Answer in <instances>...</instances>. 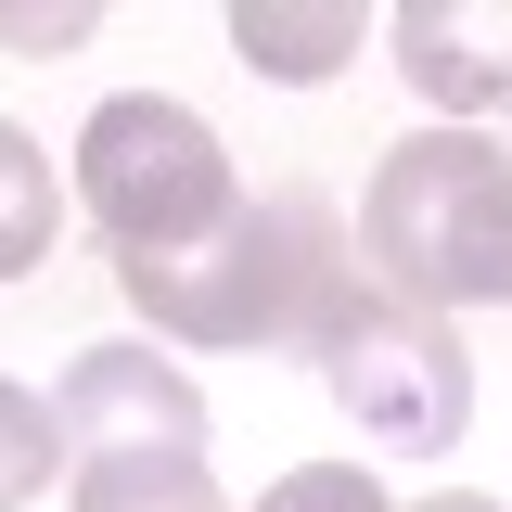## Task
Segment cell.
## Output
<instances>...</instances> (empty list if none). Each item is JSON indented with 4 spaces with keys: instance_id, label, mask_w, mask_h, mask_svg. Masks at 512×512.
<instances>
[{
    "instance_id": "6da1fadb",
    "label": "cell",
    "mask_w": 512,
    "mask_h": 512,
    "mask_svg": "<svg viewBox=\"0 0 512 512\" xmlns=\"http://www.w3.org/2000/svg\"><path fill=\"white\" fill-rule=\"evenodd\" d=\"M128 308L154 320L167 346H295V359H320L333 346V320L372 295V269H359V231L333 218V192L320 180H269L218 231V244L192 256H116Z\"/></svg>"
},
{
    "instance_id": "7a4b0ae2",
    "label": "cell",
    "mask_w": 512,
    "mask_h": 512,
    "mask_svg": "<svg viewBox=\"0 0 512 512\" xmlns=\"http://www.w3.org/2000/svg\"><path fill=\"white\" fill-rule=\"evenodd\" d=\"M359 256L410 308H512V154L487 128H410L359 192Z\"/></svg>"
},
{
    "instance_id": "3957f363",
    "label": "cell",
    "mask_w": 512,
    "mask_h": 512,
    "mask_svg": "<svg viewBox=\"0 0 512 512\" xmlns=\"http://www.w3.org/2000/svg\"><path fill=\"white\" fill-rule=\"evenodd\" d=\"M77 218L116 256H192L244 218V180L218 154V128L167 90H116L77 128Z\"/></svg>"
},
{
    "instance_id": "277c9868",
    "label": "cell",
    "mask_w": 512,
    "mask_h": 512,
    "mask_svg": "<svg viewBox=\"0 0 512 512\" xmlns=\"http://www.w3.org/2000/svg\"><path fill=\"white\" fill-rule=\"evenodd\" d=\"M320 384H333V410H359V436L372 448H410V461H436L461 436V397H474V359H461V333L448 308H410V295H359V308L333 320V346H320Z\"/></svg>"
},
{
    "instance_id": "5b68a950",
    "label": "cell",
    "mask_w": 512,
    "mask_h": 512,
    "mask_svg": "<svg viewBox=\"0 0 512 512\" xmlns=\"http://www.w3.org/2000/svg\"><path fill=\"white\" fill-rule=\"evenodd\" d=\"M52 423H64L77 461H116V448H205V397L154 359V333H128V346H90V359L52 384Z\"/></svg>"
},
{
    "instance_id": "8992f818",
    "label": "cell",
    "mask_w": 512,
    "mask_h": 512,
    "mask_svg": "<svg viewBox=\"0 0 512 512\" xmlns=\"http://www.w3.org/2000/svg\"><path fill=\"white\" fill-rule=\"evenodd\" d=\"M384 39L410 90L448 103V128H474V103H512V0H397Z\"/></svg>"
},
{
    "instance_id": "52a82bcc",
    "label": "cell",
    "mask_w": 512,
    "mask_h": 512,
    "mask_svg": "<svg viewBox=\"0 0 512 512\" xmlns=\"http://www.w3.org/2000/svg\"><path fill=\"white\" fill-rule=\"evenodd\" d=\"M231 52L256 77H333L359 64V0H231Z\"/></svg>"
},
{
    "instance_id": "ba28073f",
    "label": "cell",
    "mask_w": 512,
    "mask_h": 512,
    "mask_svg": "<svg viewBox=\"0 0 512 512\" xmlns=\"http://www.w3.org/2000/svg\"><path fill=\"white\" fill-rule=\"evenodd\" d=\"M77 512H231L205 487V448H116L77 461Z\"/></svg>"
},
{
    "instance_id": "9c48e42d",
    "label": "cell",
    "mask_w": 512,
    "mask_h": 512,
    "mask_svg": "<svg viewBox=\"0 0 512 512\" xmlns=\"http://www.w3.org/2000/svg\"><path fill=\"white\" fill-rule=\"evenodd\" d=\"M52 231H64V205H52V154L0 116V282H26V269L52 256Z\"/></svg>"
},
{
    "instance_id": "30bf717a",
    "label": "cell",
    "mask_w": 512,
    "mask_h": 512,
    "mask_svg": "<svg viewBox=\"0 0 512 512\" xmlns=\"http://www.w3.org/2000/svg\"><path fill=\"white\" fill-rule=\"evenodd\" d=\"M52 461H77L52 423V397H26V384L0 372V512H26L39 487H52Z\"/></svg>"
},
{
    "instance_id": "8fae6325",
    "label": "cell",
    "mask_w": 512,
    "mask_h": 512,
    "mask_svg": "<svg viewBox=\"0 0 512 512\" xmlns=\"http://www.w3.org/2000/svg\"><path fill=\"white\" fill-rule=\"evenodd\" d=\"M256 512H397V500H384L359 461H308V474H282V487H269Z\"/></svg>"
},
{
    "instance_id": "7c38bea8",
    "label": "cell",
    "mask_w": 512,
    "mask_h": 512,
    "mask_svg": "<svg viewBox=\"0 0 512 512\" xmlns=\"http://www.w3.org/2000/svg\"><path fill=\"white\" fill-rule=\"evenodd\" d=\"M0 39H13V52H77V39H90V0H52V13H0Z\"/></svg>"
},
{
    "instance_id": "4fadbf2b",
    "label": "cell",
    "mask_w": 512,
    "mask_h": 512,
    "mask_svg": "<svg viewBox=\"0 0 512 512\" xmlns=\"http://www.w3.org/2000/svg\"><path fill=\"white\" fill-rule=\"evenodd\" d=\"M397 512H500V500H474V487H436V500H397Z\"/></svg>"
},
{
    "instance_id": "5bb4252c",
    "label": "cell",
    "mask_w": 512,
    "mask_h": 512,
    "mask_svg": "<svg viewBox=\"0 0 512 512\" xmlns=\"http://www.w3.org/2000/svg\"><path fill=\"white\" fill-rule=\"evenodd\" d=\"M500 116H512V103H500Z\"/></svg>"
}]
</instances>
